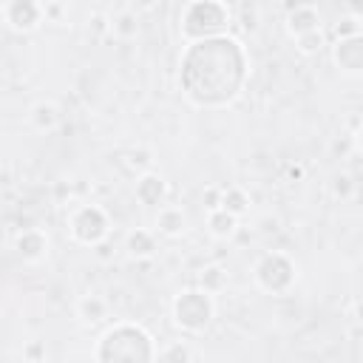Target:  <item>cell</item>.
I'll return each instance as SVG.
<instances>
[{
  "label": "cell",
  "mask_w": 363,
  "mask_h": 363,
  "mask_svg": "<svg viewBox=\"0 0 363 363\" xmlns=\"http://www.w3.org/2000/svg\"><path fill=\"white\" fill-rule=\"evenodd\" d=\"M182 91L199 108L230 105L247 82V51L238 40L221 34L201 43H187L182 54Z\"/></svg>",
  "instance_id": "cell-1"
},
{
  "label": "cell",
  "mask_w": 363,
  "mask_h": 363,
  "mask_svg": "<svg viewBox=\"0 0 363 363\" xmlns=\"http://www.w3.org/2000/svg\"><path fill=\"white\" fill-rule=\"evenodd\" d=\"M153 337L136 323L111 326L96 343V363H153Z\"/></svg>",
  "instance_id": "cell-2"
},
{
  "label": "cell",
  "mask_w": 363,
  "mask_h": 363,
  "mask_svg": "<svg viewBox=\"0 0 363 363\" xmlns=\"http://www.w3.org/2000/svg\"><path fill=\"white\" fill-rule=\"evenodd\" d=\"M233 23V11L227 3L218 0H196L187 3L179 14V31L187 43H201V40H213L227 34Z\"/></svg>",
  "instance_id": "cell-3"
},
{
  "label": "cell",
  "mask_w": 363,
  "mask_h": 363,
  "mask_svg": "<svg viewBox=\"0 0 363 363\" xmlns=\"http://www.w3.org/2000/svg\"><path fill=\"white\" fill-rule=\"evenodd\" d=\"M213 320V295L201 289H184L173 298V323L184 332H201Z\"/></svg>",
  "instance_id": "cell-4"
},
{
  "label": "cell",
  "mask_w": 363,
  "mask_h": 363,
  "mask_svg": "<svg viewBox=\"0 0 363 363\" xmlns=\"http://www.w3.org/2000/svg\"><path fill=\"white\" fill-rule=\"evenodd\" d=\"M255 284L269 292V295H284L292 289L295 278H298V269H295V261L284 252H264L255 264Z\"/></svg>",
  "instance_id": "cell-5"
},
{
  "label": "cell",
  "mask_w": 363,
  "mask_h": 363,
  "mask_svg": "<svg viewBox=\"0 0 363 363\" xmlns=\"http://www.w3.org/2000/svg\"><path fill=\"white\" fill-rule=\"evenodd\" d=\"M108 230H111L108 213L102 207H96V204H82L68 216V233H71V238L77 244L96 247L99 241L108 238Z\"/></svg>",
  "instance_id": "cell-6"
},
{
  "label": "cell",
  "mask_w": 363,
  "mask_h": 363,
  "mask_svg": "<svg viewBox=\"0 0 363 363\" xmlns=\"http://www.w3.org/2000/svg\"><path fill=\"white\" fill-rule=\"evenodd\" d=\"M3 20L9 28L20 31V34H28L34 31L40 23H43V3H34V0H11L3 6Z\"/></svg>",
  "instance_id": "cell-7"
},
{
  "label": "cell",
  "mask_w": 363,
  "mask_h": 363,
  "mask_svg": "<svg viewBox=\"0 0 363 363\" xmlns=\"http://www.w3.org/2000/svg\"><path fill=\"white\" fill-rule=\"evenodd\" d=\"M332 60L335 65L354 77L363 71V37H346V40H335V48H332Z\"/></svg>",
  "instance_id": "cell-8"
},
{
  "label": "cell",
  "mask_w": 363,
  "mask_h": 363,
  "mask_svg": "<svg viewBox=\"0 0 363 363\" xmlns=\"http://www.w3.org/2000/svg\"><path fill=\"white\" fill-rule=\"evenodd\" d=\"M320 28V14H318V9L315 6H309V3H298V6H289V11H286V31H289V37H303V34H309V31H318Z\"/></svg>",
  "instance_id": "cell-9"
},
{
  "label": "cell",
  "mask_w": 363,
  "mask_h": 363,
  "mask_svg": "<svg viewBox=\"0 0 363 363\" xmlns=\"http://www.w3.org/2000/svg\"><path fill=\"white\" fill-rule=\"evenodd\" d=\"M14 250H17V255H20L23 261H43L45 252H48V238H45L43 230L28 227V230L17 233V238H14Z\"/></svg>",
  "instance_id": "cell-10"
},
{
  "label": "cell",
  "mask_w": 363,
  "mask_h": 363,
  "mask_svg": "<svg viewBox=\"0 0 363 363\" xmlns=\"http://www.w3.org/2000/svg\"><path fill=\"white\" fill-rule=\"evenodd\" d=\"M167 196V182L156 173H142L136 179V199L145 204V207H159Z\"/></svg>",
  "instance_id": "cell-11"
},
{
  "label": "cell",
  "mask_w": 363,
  "mask_h": 363,
  "mask_svg": "<svg viewBox=\"0 0 363 363\" xmlns=\"http://www.w3.org/2000/svg\"><path fill=\"white\" fill-rule=\"evenodd\" d=\"M184 227H187V218H184L182 207H173V204L159 207V216H156V230H159L162 235H167V238H179V235L184 233Z\"/></svg>",
  "instance_id": "cell-12"
},
{
  "label": "cell",
  "mask_w": 363,
  "mask_h": 363,
  "mask_svg": "<svg viewBox=\"0 0 363 363\" xmlns=\"http://www.w3.org/2000/svg\"><path fill=\"white\" fill-rule=\"evenodd\" d=\"M125 250L133 258H150L156 252V235L150 230H130L125 238Z\"/></svg>",
  "instance_id": "cell-13"
},
{
  "label": "cell",
  "mask_w": 363,
  "mask_h": 363,
  "mask_svg": "<svg viewBox=\"0 0 363 363\" xmlns=\"http://www.w3.org/2000/svg\"><path fill=\"white\" fill-rule=\"evenodd\" d=\"M77 315H79V320H85V323H99V320L108 315V303H105V298H99V295H82V298L77 301Z\"/></svg>",
  "instance_id": "cell-14"
},
{
  "label": "cell",
  "mask_w": 363,
  "mask_h": 363,
  "mask_svg": "<svg viewBox=\"0 0 363 363\" xmlns=\"http://www.w3.org/2000/svg\"><path fill=\"white\" fill-rule=\"evenodd\" d=\"M108 28L113 31V37H119V40H130V37L139 34V17H136L130 9H122L119 14L111 17Z\"/></svg>",
  "instance_id": "cell-15"
},
{
  "label": "cell",
  "mask_w": 363,
  "mask_h": 363,
  "mask_svg": "<svg viewBox=\"0 0 363 363\" xmlns=\"http://www.w3.org/2000/svg\"><path fill=\"white\" fill-rule=\"evenodd\" d=\"M31 125L37 130H54L60 125V108L54 102H37L31 108Z\"/></svg>",
  "instance_id": "cell-16"
},
{
  "label": "cell",
  "mask_w": 363,
  "mask_h": 363,
  "mask_svg": "<svg viewBox=\"0 0 363 363\" xmlns=\"http://www.w3.org/2000/svg\"><path fill=\"white\" fill-rule=\"evenodd\" d=\"M247 207H250V199H247V193L241 187H221V207L218 210H224V213L238 218V216L247 213Z\"/></svg>",
  "instance_id": "cell-17"
},
{
  "label": "cell",
  "mask_w": 363,
  "mask_h": 363,
  "mask_svg": "<svg viewBox=\"0 0 363 363\" xmlns=\"http://www.w3.org/2000/svg\"><path fill=\"white\" fill-rule=\"evenodd\" d=\"M235 224H238V218L230 216V213H224V210L207 213V227H210V233H213L216 238H230V235L235 233Z\"/></svg>",
  "instance_id": "cell-18"
},
{
  "label": "cell",
  "mask_w": 363,
  "mask_h": 363,
  "mask_svg": "<svg viewBox=\"0 0 363 363\" xmlns=\"http://www.w3.org/2000/svg\"><path fill=\"white\" fill-rule=\"evenodd\" d=\"M224 286H227V272H224L218 264L201 269V275H199V289H201V292L216 295V292H221Z\"/></svg>",
  "instance_id": "cell-19"
},
{
  "label": "cell",
  "mask_w": 363,
  "mask_h": 363,
  "mask_svg": "<svg viewBox=\"0 0 363 363\" xmlns=\"http://www.w3.org/2000/svg\"><path fill=\"white\" fill-rule=\"evenodd\" d=\"M190 357H193V349L184 340H173V343L162 346V352H159L162 363H190Z\"/></svg>",
  "instance_id": "cell-20"
},
{
  "label": "cell",
  "mask_w": 363,
  "mask_h": 363,
  "mask_svg": "<svg viewBox=\"0 0 363 363\" xmlns=\"http://www.w3.org/2000/svg\"><path fill=\"white\" fill-rule=\"evenodd\" d=\"M295 43H298V51H301V54H306V57H315V54H318V51L326 45V37H323V31L318 28V31H309V34L298 37Z\"/></svg>",
  "instance_id": "cell-21"
},
{
  "label": "cell",
  "mask_w": 363,
  "mask_h": 363,
  "mask_svg": "<svg viewBox=\"0 0 363 363\" xmlns=\"http://www.w3.org/2000/svg\"><path fill=\"white\" fill-rule=\"evenodd\" d=\"M346 37H360V14H346L335 26V40H346Z\"/></svg>",
  "instance_id": "cell-22"
},
{
  "label": "cell",
  "mask_w": 363,
  "mask_h": 363,
  "mask_svg": "<svg viewBox=\"0 0 363 363\" xmlns=\"http://www.w3.org/2000/svg\"><path fill=\"white\" fill-rule=\"evenodd\" d=\"M332 193H335L337 199H349V196L354 193V182H352V176H346V173L335 176V179H332Z\"/></svg>",
  "instance_id": "cell-23"
},
{
  "label": "cell",
  "mask_w": 363,
  "mask_h": 363,
  "mask_svg": "<svg viewBox=\"0 0 363 363\" xmlns=\"http://www.w3.org/2000/svg\"><path fill=\"white\" fill-rule=\"evenodd\" d=\"M43 357H45V346L40 340H31L23 349V363H43Z\"/></svg>",
  "instance_id": "cell-24"
},
{
  "label": "cell",
  "mask_w": 363,
  "mask_h": 363,
  "mask_svg": "<svg viewBox=\"0 0 363 363\" xmlns=\"http://www.w3.org/2000/svg\"><path fill=\"white\" fill-rule=\"evenodd\" d=\"M238 11H241V26H244L247 31H252V28L258 26V9H255V6H247V3H244V6L238 9Z\"/></svg>",
  "instance_id": "cell-25"
},
{
  "label": "cell",
  "mask_w": 363,
  "mask_h": 363,
  "mask_svg": "<svg viewBox=\"0 0 363 363\" xmlns=\"http://www.w3.org/2000/svg\"><path fill=\"white\" fill-rule=\"evenodd\" d=\"M204 207H207V213L221 207V187H207L204 190Z\"/></svg>",
  "instance_id": "cell-26"
},
{
  "label": "cell",
  "mask_w": 363,
  "mask_h": 363,
  "mask_svg": "<svg viewBox=\"0 0 363 363\" xmlns=\"http://www.w3.org/2000/svg\"><path fill=\"white\" fill-rule=\"evenodd\" d=\"M133 167L139 164V167H147L150 164V153L147 150H130V159H128Z\"/></svg>",
  "instance_id": "cell-27"
},
{
  "label": "cell",
  "mask_w": 363,
  "mask_h": 363,
  "mask_svg": "<svg viewBox=\"0 0 363 363\" xmlns=\"http://www.w3.org/2000/svg\"><path fill=\"white\" fill-rule=\"evenodd\" d=\"M60 14H62V6H60V3H45V6H43V17H54V20H57Z\"/></svg>",
  "instance_id": "cell-28"
},
{
  "label": "cell",
  "mask_w": 363,
  "mask_h": 363,
  "mask_svg": "<svg viewBox=\"0 0 363 363\" xmlns=\"http://www.w3.org/2000/svg\"><path fill=\"white\" fill-rule=\"evenodd\" d=\"M96 255H99V258H111V244H108V241H99V244H96Z\"/></svg>",
  "instance_id": "cell-29"
},
{
  "label": "cell",
  "mask_w": 363,
  "mask_h": 363,
  "mask_svg": "<svg viewBox=\"0 0 363 363\" xmlns=\"http://www.w3.org/2000/svg\"><path fill=\"white\" fill-rule=\"evenodd\" d=\"M289 176H292V179H301V176H303V170L295 164V167H289Z\"/></svg>",
  "instance_id": "cell-30"
}]
</instances>
